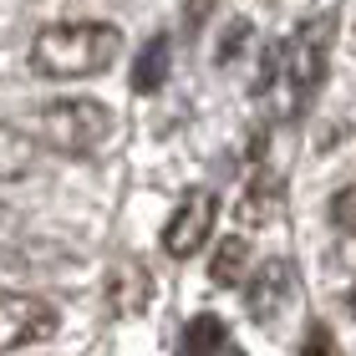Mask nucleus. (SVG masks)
<instances>
[{
    "instance_id": "nucleus-1",
    "label": "nucleus",
    "mask_w": 356,
    "mask_h": 356,
    "mask_svg": "<svg viewBox=\"0 0 356 356\" xmlns=\"http://www.w3.org/2000/svg\"><path fill=\"white\" fill-rule=\"evenodd\" d=\"M122 51L118 26L107 21H61L36 31L31 41V72L46 82H82V76L107 72Z\"/></svg>"
},
{
    "instance_id": "nucleus-2",
    "label": "nucleus",
    "mask_w": 356,
    "mask_h": 356,
    "mask_svg": "<svg viewBox=\"0 0 356 356\" xmlns=\"http://www.w3.org/2000/svg\"><path fill=\"white\" fill-rule=\"evenodd\" d=\"M112 138V112L92 97H61L41 112V143L51 153L67 158H87Z\"/></svg>"
},
{
    "instance_id": "nucleus-3",
    "label": "nucleus",
    "mask_w": 356,
    "mask_h": 356,
    "mask_svg": "<svg viewBox=\"0 0 356 356\" xmlns=\"http://www.w3.org/2000/svg\"><path fill=\"white\" fill-rule=\"evenodd\" d=\"M56 331V305L31 296V290H10L0 296V356L6 351H21V346H36Z\"/></svg>"
},
{
    "instance_id": "nucleus-4",
    "label": "nucleus",
    "mask_w": 356,
    "mask_h": 356,
    "mask_svg": "<svg viewBox=\"0 0 356 356\" xmlns=\"http://www.w3.org/2000/svg\"><path fill=\"white\" fill-rule=\"evenodd\" d=\"M326 31H331V21L326 15H316V21H305L296 36L285 41V87H290V102H305V97L316 92V82H321V72H326Z\"/></svg>"
},
{
    "instance_id": "nucleus-5",
    "label": "nucleus",
    "mask_w": 356,
    "mask_h": 356,
    "mask_svg": "<svg viewBox=\"0 0 356 356\" xmlns=\"http://www.w3.org/2000/svg\"><path fill=\"white\" fill-rule=\"evenodd\" d=\"M214 219H219V199L204 188L184 193V204L168 214L163 224V250L173 254V260H188V254H199L209 245V234H214Z\"/></svg>"
},
{
    "instance_id": "nucleus-6",
    "label": "nucleus",
    "mask_w": 356,
    "mask_h": 356,
    "mask_svg": "<svg viewBox=\"0 0 356 356\" xmlns=\"http://www.w3.org/2000/svg\"><path fill=\"white\" fill-rule=\"evenodd\" d=\"M290 290H296V270H290L285 260H265L260 270H254L250 290H245V300H250V316H254V321H275V316L285 311Z\"/></svg>"
},
{
    "instance_id": "nucleus-7",
    "label": "nucleus",
    "mask_w": 356,
    "mask_h": 356,
    "mask_svg": "<svg viewBox=\"0 0 356 356\" xmlns=\"http://www.w3.org/2000/svg\"><path fill=\"white\" fill-rule=\"evenodd\" d=\"M229 351V326L219 316H193L178 336V356H224Z\"/></svg>"
},
{
    "instance_id": "nucleus-8",
    "label": "nucleus",
    "mask_w": 356,
    "mask_h": 356,
    "mask_svg": "<svg viewBox=\"0 0 356 356\" xmlns=\"http://www.w3.org/2000/svg\"><path fill=\"white\" fill-rule=\"evenodd\" d=\"M168 67H173V46H168V36H153L138 51V61H133V87L138 92H158L163 76H168Z\"/></svg>"
},
{
    "instance_id": "nucleus-9",
    "label": "nucleus",
    "mask_w": 356,
    "mask_h": 356,
    "mask_svg": "<svg viewBox=\"0 0 356 356\" xmlns=\"http://www.w3.org/2000/svg\"><path fill=\"white\" fill-rule=\"evenodd\" d=\"M209 275H214V285H224V290L250 280V245L245 239H219L214 260H209Z\"/></svg>"
},
{
    "instance_id": "nucleus-10",
    "label": "nucleus",
    "mask_w": 356,
    "mask_h": 356,
    "mask_svg": "<svg viewBox=\"0 0 356 356\" xmlns=\"http://www.w3.org/2000/svg\"><path fill=\"white\" fill-rule=\"evenodd\" d=\"M36 163V143L21 138L15 127H0V178H21Z\"/></svg>"
},
{
    "instance_id": "nucleus-11",
    "label": "nucleus",
    "mask_w": 356,
    "mask_h": 356,
    "mask_svg": "<svg viewBox=\"0 0 356 356\" xmlns=\"http://www.w3.org/2000/svg\"><path fill=\"white\" fill-rule=\"evenodd\" d=\"M270 214H275V184L265 178V184H254V188L245 193V219H250V224H265Z\"/></svg>"
},
{
    "instance_id": "nucleus-12",
    "label": "nucleus",
    "mask_w": 356,
    "mask_h": 356,
    "mask_svg": "<svg viewBox=\"0 0 356 356\" xmlns=\"http://www.w3.org/2000/svg\"><path fill=\"white\" fill-rule=\"evenodd\" d=\"M331 224H336V229H346V234H356V184L331 199Z\"/></svg>"
},
{
    "instance_id": "nucleus-13",
    "label": "nucleus",
    "mask_w": 356,
    "mask_h": 356,
    "mask_svg": "<svg viewBox=\"0 0 356 356\" xmlns=\"http://www.w3.org/2000/svg\"><path fill=\"white\" fill-rule=\"evenodd\" d=\"M300 356H341L336 351V341L326 336V326H311V336H305V351Z\"/></svg>"
},
{
    "instance_id": "nucleus-14",
    "label": "nucleus",
    "mask_w": 356,
    "mask_h": 356,
    "mask_svg": "<svg viewBox=\"0 0 356 356\" xmlns=\"http://www.w3.org/2000/svg\"><path fill=\"white\" fill-rule=\"evenodd\" d=\"M346 305H351V316H356V285H351V296H346Z\"/></svg>"
},
{
    "instance_id": "nucleus-15",
    "label": "nucleus",
    "mask_w": 356,
    "mask_h": 356,
    "mask_svg": "<svg viewBox=\"0 0 356 356\" xmlns=\"http://www.w3.org/2000/svg\"><path fill=\"white\" fill-rule=\"evenodd\" d=\"M224 356H239V351H224Z\"/></svg>"
}]
</instances>
